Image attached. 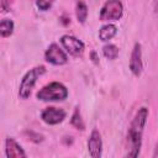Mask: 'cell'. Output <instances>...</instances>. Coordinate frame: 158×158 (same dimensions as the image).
<instances>
[{
  "mask_svg": "<svg viewBox=\"0 0 158 158\" xmlns=\"http://www.w3.org/2000/svg\"><path fill=\"white\" fill-rule=\"evenodd\" d=\"M75 15L80 23H84L88 19V6L83 0H78L75 4Z\"/></svg>",
  "mask_w": 158,
  "mask_h": 158,
  "instance_id": "13",
  "label": "cell"
},
{
  "mask_svg": "<svg viewBox=\"0 0 158 158\" xmlns=\"http://www.w3.org/2000/svg\"><path fill=\"white\" fill-rule=\"evenodd\" d=\"M41 101H62L68 96V89L59 81H52L40 89L36 94Z\"/></svg>",
  "mask_w": 158,
  "mask_h": 158,
  "instance_id": "2",
  "label": "cell"
},
{
  "mask_svg": "<svg viewBox=\"0 0 158 158\" xmlns=\"http://www.w3.org/2000/svg\"><path fill=\"white\" fill-rule=\"evenodd\" d=\"M54 0H36V6L41 10V11H47L51 9L52 4Z\"/></svg>",
  "mask_w": 158,
  "mask_h": 158,
  "instance_id": "16",
  "label": "cell"
},
{
  "mask_svg": "<svg viewBox=\"0 0 158 158\" xmlns=\"http://www.w3.org/2000/svg\"><path fill=\"white\" fill-rule=\"evenodd\" d=\"M116 33H117V27L114 23L109 22V23H106V25L100 27V30H99V38L102 42H107L112 37H115Z\"/></svg>",
  "mask_w": 158,
  "mask_h": 158,
  "instance_id": "11",
  "label": "cell"
},
{
  "mask_svg": "<svg viewBox=\"0 0 158 158\" xmlns=\"http://www.w3.org/2000/svg\"><path fill=\"white\" fill-rule=\"evenodd\" d=\"M59 41H60L63 48L65 49V52L69 53L70 56L79 57L83 54L85 46H84L83 41H80L79 38H77L72 35H63Z\"/></svg>",
  "mask_w": 158,
  "mask_h": 158,
  "instance_id": "5",
  "label": "cell"
},
{
  "mask_svg": "<svg viewBox=\"0 0 158 158\" xmlns=\"http://www.w3.org/2000/svg\"><path fill=\"white\" fill-rule=\"evenodd\" d=\"M70 123H72L75 128L81 130V131L85 128V123H84V121H83V118H81V114H80V111H79L78 107L74 110V112H73V115H72Z\"/></svg>",
  "mask_w": 158,
  "mask_h": 158,
  "instance_id": "15",
  "label": "cell"
},
{
  "mask_svg": "<svg viewBox=\"0 0 158 158\" xmlns=\"http://www.w3.org/2000/svg\"><path fill=\"white\" fill-rule=\"evenodd\" d=\"M153 157H154V158H157V157H158V139H157V143H156V147H154Z\"/></svg>",
  "mask_w": 158,
  "mask_h": 158,
  "instance_id": "18",
  "label": "cell"
},
{
  "mask_svg": "<svg viewBox=\"0 0 158 158\" xmlns=\"http://www.w3.org/2000/svg\"><path fill=\"white\" fill-rule=\"evenodd\" d=\"M14 27H15V23L11 19H2L1 22H0V35L2 38H6V37H10L14 32Z\"/></svg>",
  "mask_w": 158,
  "mask_h": 158,
  "instance_id": "12",
  "label": "cell"
},
{
  "mask_svg": "<svg viewBox=\"0 0 158 158\" xmlns=\"http://www.w3.org/2000/svg\"><path fill=\"white\" fill-rule=\"evenodd\" d=\"M102 54H104L107 59L114 60V59H116L117 56H118V47L115 46V44H112V43H107V44H105V46L102 47Z\"/></svg>",
  "mask_w": 158,
  "mask_h": 158,
  "instance_id": "14",
  "label": "cell"
},
{
  "mask_svg": "<svg viewBox=\"0 0 158 158\" xmlns=\"http://www.w3.org/2000/svg\"><path fill=\"white\" fill-rule=\"evenodd\" d=\"M123 14V5L121 0H106L102 5L99 19L104 22H111V21H118L122 17Z\"/></svg>",
  "mask_w": 158,
  "mask_h": 158,
  "instance_id": "4",
  "label": "cell"
},
{
  "mask_svg": "<svg viewBox=\"0 0 158 158\" xmlns=\"http://www.w3.org/2000/svg\"><path fill=\"white\" fill-rule=\"evenodd\" d=\"M128 68L131 73L135 77H139L142 70H143V60H142V46L139 42H136L133 44L131 57H130V63Z\"/></svg>",
  "mask_w": 158,
  "mask_h": 158,
  "instance_id": "7",
  "label": "cell"
},
{
  "mask_svg": "<svg viewBox=\"0 0 158 158\" xmlns=\"http://www.w3.org/2000/svg\"><path fill=\"white\" fill-rule=\"evenodd\" d=\"M5 154L7 158H25L26 152L17 143V141L12 137H7L5 139Z\"/></svg>",
  "mask_w": 158,
  "mask_h": 158,
  "instance_id": "10",
  "label": "cell"
},
{
  "mask_svg": "<svg viewBox=\"0 0 158 158\" xmlns=\"http://www.w3.org/2000/svg\"><path fill=\"white\" fill-rule=\"evenodd\" d=\"M44 72H46V68L43 65H37V67H33L32 69H30L25 73V75L21 79L20 86H19V98L20 99L26 100L31 95V91H32L37 79Z\"/></svg>",
  "mask_w": 158,
  "mask_h": 158,
  "instance_id": "3",
  "label": "cell"
},
{
  "mask_svg": "<svg viewBox=\"0 0 158 158\" xmlns=\"http://www.w3.org/2000/svg\"><path fill=\"white\" fill-rule=\"evenodd\" d=\"M44 58L53 65H63L68 62L67 52L63 51L57 43H51L44 52Z\"/></svg>",
  "mask_w": 158,
  "mask_h": 158,
  "instance_id": "6",
  "label": "cell"
},
{
  "mask_svg": "<svg viewBox=\"0 0 158 158\" xmlns=\"http://www.w3.org/2000/svg\"><path fill=\"white\" fill-rule=\"evenodd\" d=\"M65 116H67V112L63 109L54 107V106L46 107L41 114L42 121L46 122L47 125H58L65 118Z\"/></svg>",
  "mask_w": 158,
  "mask_h": 158,
  "instance_id": "8",
  "label": "cell"
},
{
  "mask_svg": "<svg viewBox=\"0 0 158 158\" xmlns=\"http://www.w3.org/2000/svg\"><path fill=\"white\" fill-rule=\"evenodd\" d=\"M148 109L146 106L139 107L127 131V137H126V147H127V157H137L141 151V146H142V136H143V131L147 123V118H148Z\"/></svg>",
  "mask_w": 158,
  "mask_h": 158,
  "instance_id": "1",
  "label": "cell"
},
{
  "mask_svg": "<svg viewBox=\"0 0 158 158\" xmlns=\"http://www.w3.org/2000/svg\"><path fill=\"white\" fill-rule=\"evenodd\" d=\"M153 9H154V15L158 21V0H153Z\"/></svg>",
  "mask_w": 158,
  "mask_h": 158,
  "instance_id": "17",
  "label": "cell"
},
{
  "mask_svg": "<svg viewBox=\"0 0 158 158\" xmlns=\"http://www.w3.org/2000/svg\"><path fill=\"white\" fill-rule=\"evenodd\" d=\"M88 152L93 158H100L102 154V139L98 128H94L88 139Z\"/></svg>",
  "mask_w": 158,
  "mask_h": 158,
  "instance_id": "9",
  "label": "cell"
}]
</instances>
